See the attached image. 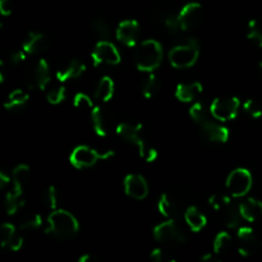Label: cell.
Listing matches in <instances>:
<instances>
[{"instance_id": "18", "label": "cell", "mask_w": 262, "mask_h": 262, "mask_svg": "<svg viewBox=\"0 0 262 262\" xmlns=\"http://www.w3.org/2000/svg\"><path fill=\"white\" fill-rule=\"evenodd\" d=\"M238 252L245 257L252 256L258 248V239L255 230L250 227H239L237 230Z\"/></svg>"}, {"instance_id": "47", "label": "cell", "mask_w": 262, "mask_h": 262, "mask_svg": "<svg viewBox=\"0 0 262 262\" xmlns=\"http://www.w3.org/2000/svg\"><path fill=\"white\" fill-rule=\"evenodd\" d=\"M199 262H222V261H220L216 256L212 255V253H207V255L202 256V257L199 260Z\"/></svg>"}, {"instance_id": "28", "label": "cell", "mask_w": 262, "mask_h": 262, "mask_svg": "<svg viewBox=\"0 0 262 262\" xmlns=\"http://www.w3.org/2000/svg\"><path fill=\"white\" fill-rule=\"evenodd\" d=\"M13 177V188L18 191H23L31 179V169L26 164H19L15 166L12 171Z\"/></svg>"}, {"instance_id": "17", "label": "cell", "mask_w": 262, "mask_h": 262, "mask_svg": "<svg viewBox=\"0 0 262 262\" xmlns=\"http://www.w3.org/2000/svg\"><path fill=\"white\" fill-rule=\"evenodd\" d=\"M84 72H86V64L79 59L74 58L63 61L56 69L55 77L59 82L64 83V82L79 78Z\"/></svg>"}, {"instance_id": "39", "label": "cell", "mask_w": 262, "mask_h": 262, "mask_svg": "<svg viewBox=\"0 0 262 262\" xmlns=\"http://www.w3.org/2000/svg\"><path fill=\"white\" fill-rule=\"evenodd\" d=\"M73 105L74 107H77L79 110H92L95 107L91 97L89 95L83 94V92H78V94L74 95Z\"/></svg>"}, {"instance_id": "16", "label": "cell", "mask_w": 262, "mask_h": 262, "mask_svg": "<svg viewBox=\"0 0 262 262\" xmlns=\"http://www.w3.org/2000/svg\"><path fill=\"white\" fill-rule=\"evenodd\" d=\"M124 192L128 197L133 200H145L148 194V184L146 179L140 174H128L123 181Z\"/></svg>"}, {"instance_id": "49", "label": "cell", "mask_w": 262, "mask_h": 262, "mask_svg": "<svg viewBox=\"0 0 262 262\" xmlns=\"http://www.w3.org/2000/svg\"><path fill=\"white\" fill-rule=\"evenodd\" d=\"M258 72H260V76L262 78V60L260 61V64H258Z\"/></svg>"}, {"instance_id": "37", "label": "cell", "mask_w": 262, "mask_h": 262, "mask_svg": "<svg viewBox=\"0 0 262 262\" xmlns=\"http://www.w3.org/2000/svg\"><path fill=\"white\" fill-rule=\"evenodd\" d=\"M242 106L246 114L250 118H252V119H258V118L262 117V106L260 105V102L256 101V100H246Z\"/></svg>"}, {"instance_id": "45", "label": "cell", "mask_w": 262, "mask_h": 262, "mask_svg": "<svg viewBox=\"0 0 262 262\" xmlns=\"http://www.w3.org/2000/svg\"><path fill=\"white\" fill-rule=\"evenodd\" d=\"M10 182H13V177L10 174H8L5 170L0 171V187L4 188V187L9 186Z\"/></svg>"}, {"instance_id": "15", "label": "cell", "mask_w": 262, "mask_h": 262, "mask_svg": "<svg viewBox=\"0 0 262 262\" xmlns=\"http://www.w3.org/2000/svg\"><path fill=\"white\" fill-rule=\"evenodd\" d=\"M140 23L136 19H125L118 25L115 30V37L123 45L132 48L137 45L138 37H140Z\"/></svg>"}, {"instance_id": "46", "label": "cell", "mask_w": 262, "mask_h": 262, "mask_svg": "<svg viewBox=\"0 0 262 262\" xmlns=\"http://www.w3.org/2000/svg\"><path fill=\"white\" fill-rule=\"evenodd\" d=\"M78 262H102L101 258L96 255H92V253H87L79 257Z\"/></svg>"}, {"instance_id": "20", "label": "cell", "mask_w": 262, "mask_h": 262, "mask_svg": "<svg viewBox=\"0 0 262 262\" xmlns=\"http://www.w3.org/2000/svg\"><path fill=\"white\" fill-rule=\"evenodd\" d=\"M0 237H2V247L10 252H17L22 248L23 238L15 230L14 225L4 223L0 228Z\"/></svg>"}, {"instance_id": "44", "label": "cell", "mask_w": 262, "mask_h": 262, "mask_svg": "<svg viewBox=\"0 0 262 262\" xmlns=\"http://www.w3.org/2000/svg\"><path fill=\"white\" fill-rule=\"evenodd\" d=\"M13 0H0V13L3 15H9L12 14L13 10V5H12Z\"/></svg>"}, {"instance_id": "14", "label": "cell", "mask_w": 262, "mask_h": 262, "mask_svg": "<svg viewBox=\"0 0 262 262\" xmlns=\"http://www.w3.org/2000/svg\"><path fill=\"white\" fill-rule=\"evenodd\" d=\"M200 136L205 142L225 143L229 140V129L214 120H206L200 125Z\"/></svg>"}, {"instance_id": "43", "label": "cell", "mask_w": 262, "mask_h": 262, "mask_svg": "<svg viewBox=\"0 0 262 262\" xmlns=\"http://www.w3.org/2000/svg\"><path fill=\"white\" fill-rule=\"evenodd\" d=\"M26 56H27V54H26V51L22 48L13 49V50H10L8 53V61L12 66H19L20 63H23L26 60Z\"/></svg>"}, {"instance_id": "38", "label": "cell", "mask_w": 262, "mask_h": 262, "mask_svg": "<svg viewBox=\"0 0 262 262\" xmlns=\"http://www.w3.org/2000/svg\"><path fill=\"white\" fill-rule=\"evenodd\" d=\"M230 204H232V200H230L229 196H225V194L214 193L209 197V205L216 211H223Z\"/></svg>"}, {"instance_id": "4", "label": "cell", "mask_w": 262, "mask_h": 262, "mask_svg": "<svg viewBox=\"0 0 262 262\" xmlns=\"http://www.w3.org/2000/svg\"><path fill=\"white\" fill-rule=\"evenodd\" d=\"M200 49L201 48L196 38H188L186 42L174 46L169 51V63L177 69L191 68L199 60Z\"/></svg>"}, {"instance_id": "1", "label": "cell", "mask_w": 262, "mask_h": 262, "mask_svg": "<svg viewBox=\"0 0 262 262\" xmlns=\"http://www.w3.org/2000/svg\"><path fill=\"white\" fill-rule=\"evenodd\" d=\"M79 230V223L72 212L63 209L51 211L46 222V234L60 241L72 239Z\"/></svg>"}, {"instance_id": "10", "label": "cell", "mask_w": 262, "mask_h": 262, "mask_svg": "<svg viewBox=\"0 0 262 262\" xmlns=\"http://www.w3.org/2000/svg\"><path fill=\"white\" fill-rule=\"evenodd\" d=\"M91 120L95 133L100 137H106L113 132V129H117L118 123L115 122V114L109 107L101 105L95 106L91 110Z\"/></svg>"}, {"instance_id": "25", "label": "cell", "mask_w": 262, "mask_h": 262, "mask_svg": "<svg viewBox=\"0 0 262 262\" xmlns=\"http://www.w3.org/2000/svg\"><path fill=\"white\" fill-rule=\"evenodd\" d=\"M115 92V83L109 76H104L100 78V81L97 82L96 87H95V99L97 101L101 102H107L109 100H112V97L114 96Z\"/></svg>"}, {"instance_id": "9", "label": "cell", "mask_w": 262, "mask_h": 262, "mask_svg": "<svg viewBox=\"0 0 262 262\" xmlns=\"http://www.w3.org/2000/svg\"><path fill=\"white\" fill-rule=\"evenodd\" d=\"M154 238L164 245H182L186 242V234L176 220H165L152 230Z\"/></svg>"}, {"instance_id": "40", "label": "cell", "mask_w": 262, "mask_h": 262, "mask_svg": "<svg viewBox=\"0 0 262 262\" xmlns=\"http://www.w3.org/2000/svg\"><path fill=\"white\" fill-rule=\"evenodd\" d=\"M151 262H177L176 257L163 248H155L150 255Z\"/></svg>"}, {"instance_id": "36", "label": "cell", "mask_w": 262, "mask_h": 262, "mask_svg": "<svg viewBox=\"0 0 262 262\" xmlns=\"http://www.w3.org/2000/svg\"><path fill=\"white\" fill-rule=\"evenodd\" d=\"M67 90L64 86H56L46 92V100L51 105H59L66 100Z\"/></svg>"}, {"instance_id": "21", "label": "cell", "mask_w": 262, "mask_h": 262, "mask_svg": "<svg viewBox=\"0 0 262 262\" xmlns=\"http://www.w3.org/2000/svg\"><path fill=\"white\" fill-rule=\"evenodd\" d=\"M204 91L201 82H182L176 89V97L181 102H194Z\"/></svg>"}, {"instance_id": "48", "label": "cell", "mask_w": 262, "mask_h": 262, "mask_svg": "<svg viewBox=\"0 0 262 262\" xmlns=\"http://www.w3.org/2000/svg\"><path fill=\"white\" fill-rule=\"evenodd\" d=\"M5 72H7V68H5V61H2L0 63V81H5Z\"/></svg>"}, {"instance_id": "24", "label": "cell", "mask_w": 262, "mask_h": 262, "mask_svg": "<svg viewBox=\"0 0 262 262\" xmlns=\"http://www.w3.org/2000/svg\"><path fill=\"white\" fill-rule=\"evenodd\" d=\"M28 100H30V95L25 90H13L5 99L4 107L9 112H19L25 109L26 105L28 104Z\"/></svg>"}, {"instance_id": "41", "label": "cell", "mask_w": 262, "mask_h": 262, "mask_svg": "<svg viewBox=\"0 0 262 262\" xmlns=\"http://www.w3.org/2000/svg\"><path fill=\"white\" fill-rule=\"evenodd\" d=\"M173 14V13L170 12V10L168 9L166 7H156L154 8L152 13H151V15H152V20L154 22L159 23V25H165V22L168 20V18L170 17V15Z\"/></svg>"}, {"instance_id": "19", "label": "cell", "mask_w": 262, "mask_h": 262, "mask_svg": "<svg viewBox=\"0 0 262 262\" xmlns=\"http://www.w3.org/2000/svg\"><path fill=\"white\" fill-rule=\"evenodd\" d=\"M50 46V41L43 33L32 32L27 33L22 42V49L26 51L27 55H38V54L45 53Z\"/></svg>"}, {"instance_id": "29", "label": "cell", "mask_w": 262, "mask_h": 262, "mask_svg": "<svg viewBox=\"0 0 262 262\" xmlns=\"http://www.w3.org/2000/svg\"><path fill=\"white\" fill-rule=\"evenodd\" d=\"M141 90H142V95L146 99H152V97H155L161 90V82L159 79V77L155 76L154 73H148L145 81L142 82Z\"/></svg>"}, {"instance_id": "22", "label": "cell", "mask_w": 262, "mask_h": 262, "mask_svg": "<svg viewBox=\"0 0 262 262\" xmlns=\"http://www.w3.org/2000/svg\"><path fill=\"white\" fill-rule=\"evenodd\" d=\"M239 210L246 222L255 223L262 219V201L260 200L246 199L239 204Z\"/></svg>"}, {"instance_id": "2", "label": "cell", "mask_w": 262, "mask_h": 262, "mask_svg": "<svg viewBox=\"0 0 262 262\" xmlns=\"http://www.w3.org/2000/svg\"><path fill=\"white\" fill-rule=\"evenodd\" d=\"M115 132L120 138L129 145L136 146L138 148L140 158L146 163H154L158 159V151L147 145L146 138L143 136V127L140 123H118Z\"/></svg>"}, {"instance_id": "33", "label": "cell", "mask_w": 262, "mask_h": 262, "mask_svg": "<svg viewBox=\"0 0 262 262\" xmlns=\"http://www.w3.org/2000/svg\"><path fill=\"white\" fill-rule=\"evenodd\" d=\"M232 243H233V239H232V235H230L229 233L228 232L217 233L216 237H215L214 239V245H212V247H214V252L216 253V255H224V253H227L228 251L230 250Z\"/></svg>"}, {"instance_id": "6", "label": "cell", "mask_w": 262, "mask_h": 262, "mask_svg": "<svg viewBox=\"0 0 262 262\" xmlns=\"http://www.w3.org/2000/svg\"><path fill=\"white\" fill-rule=\"evenodd\" d=\"M50 67L45 59H38L23 72V81L30 90H45L50 83Z\"/></svg>"}, {"instance_id": "27", "label": "cell", "mask_w": 262, "mask_h": 262, "mask_svg": "<svg viewBox=\"0 0 262 262\" xmlns=\"http://www.w3.org/2000/svg\"><path fill=\"white\" fill-rule=\"evenodd\" d=\"M222 212L223 222H224L225 227L229 229H238L241 227V222L243 220L242 214H241L239 205H228Z\"/></svg>"}, {"instance_id": "5", "label": "cell", "mask_w": 262, "mask_h": 262, "mask_svg": "<svg viewBox=\"0 0 262 262\" xmlns=\"http://www.w3.org/2000/svg\"><path fill=\"white\" fill-rule=\"evenodd\" d=\"M114 156V151H100L95 150V148L90 147V146L81 145L77 146L73 151H72L71 156H69V161L72 165L76 169H89L91 166L96 165L97 161L100 160H107V159Z\"/></svg>"}, {"instance_id": "34", "label": "cell", "mask_w": 262, "mask_h": 262, "mask_svg": "<svg viewBox=\"0 0 262 262\" xmlns=\"http://www.w3.org/2000/svg\"><path fill=\"white\" fill-rule=\"evenodd\" d=\"M247 38L258 48H262V20L251 19L247 26Z\"/></svg>"}, {"instance_id": "13", "label": "cell", "mask_w": 262, "mask_h": 262, "mask_svg": "<svg viewBox=\"0 0 262 262\" xmlns=\"http://www.w3.org/2000/svg\"><path fill=\"white\" fill-rule=\"evenodd\" d=\"M178 18L181 20L182 30L183 31L196 30L204 22V8H202V5L200 3H188V4H186L179 10Z\"/></svg>"}, {"instance_id": "23", "label": "cell", "mask_w": 262, "mask_h": 262, "mask_svg": "<svg viewBox=\"0 0 262 262\" xmlns=\"http://www.w3.org/2000/svg\"><path fill=\"white\" fill-rule=\"evenodd\" d=\"M183 217L192 232H201L207 224V217L196 206H187Z\"/></svg>"}, {"instance_id": "8", "label": "cell", "mask_w": 262, "mask_h": 262, "mask_svg": "<svg viewBox=\"0 0 262 262\" xmlns=\"http://www.w3.org/2000/svg\"><path fill=\"white\" fill-rule=\"evenodd\" d=\"M225 186H227V189L230 193V196L237 197V199L245 197L253 186L252 174L246 168L234 169L228 176Z\"/></svg>"}, {"instance_id": "3", "label": "cell", "mask_w": 262, "mask_h": 262, "mask_svg": "<svg viewBox=\"0 0 262 262\" xmlns=\"http://www.w3.org/2000/svg\"><path fill=\"white\" fill-rule=\"evenodd\" d=\"M163 56V46L159 41L145 40L136 46L133 59L138 71L154 73V71L160 67Z\"/></svg>"}, {"instance_id": "12", "label": "cell", "mask_w": 262, "mask_h": 262, "mask_svg": "<svg viewBox=\"0 0 262 262\" xmlns=\"http://www.w3.org/2000/svg\"><path fill=\"white\" fill-rule=\"evenodd\" d=\"M186 209L187 207H184L181 197L173 192H165L161 194L158 201L159 212L169 220L178 222L182 216H184Z\"/></svg>"}, {"instance_id": "32", "label": "cell", "mask_w": 262, "mask_h": 262, "mask_svg": "<svg viewBox=\"0 0 262 262\" xmlns=\"http://www.w3.org/2000/svg\"><path fill=\"white\" fill-rule=\"evenodd\" d=\"M42 225V217L37 212H30L20 219L19 229L22 232H33Z\"/></svg>"}, {"instance_id": "35", "label": "cell", "mask_w": 262, "mask_h": 262, "mask_svg": "<svg viewBox=\"0 0 262 262\" xmlns=\"http://www.w3.org/2000/svg\"><path fill=\"white\" fill-rule=\"evenodd\" d=\"M209 114L210 109L207 110V107L205 106L202 102H193L192 106L189 107V117H191V119L199 125H201L202 123L209 120Z\"/></svg>"}, {"instance_id": "11", "label": "cell", "mask_w": 262, "mask_h": 262, "mask_svg": "<svg viewBox=\"0 0 262 262\" xmlns=\"http://www.w3.org/2000/svg\"><path fill=\"white\" fill-rule=\"evenodd\" d=\"M92 63L95 67L99 66H118L122 60L119 50L117 46L109 40H99L95 45L91 54Z\"/></svg>"}, {"instance_id": "30", "label": "cell", "mask_w": 262, "mask_h": 262, "mask_svg": "<svg viewBox=\"0 0 262 262\" xmlns=\"http://www.w3.org/2000/svg\"><path fill=\"white\" fill-rule=\"evenodd\" d=\"M60 199H61L60 192H59V189L56 188L55 186L48 187V189H46V191L42 193V196H41L42 205L46 207V209L51 210V211L58 209Z\"/></svg>"}, {"instance_id": "42", "label": "cell", "mask_w": 262, "mask_h": 262, "mask_svg": "<svg viewBox=\"0 0 262 262\" xmlns=\"http://www.w3.org/2000/svg\"><path fill=\"white\" fill-rule=\"evenodd\" d=\"M164 27L166 28L169 33L171 35H177V33L182 32V25H181V20H179L178 14H171L170 17L168 18V20L165 22Z\"/></svg>"}, {"instance_id": "31", "label": "cell", "mask_w": 262, "mask_h": 262, "mask_svg": "<svg viewBox=\"0 0 262 262\" xmlns=\"http://www.w3.org/2000/svg\"><path fill=\"white\" fill-rule=\"evenodd\" d=\"M91 31L99 40H107L112 35L110 25L107 20L102 17L94 18L91 22Z\"/></svg>"}, {"instance_id": "26", "label": "cell", "mask_w": 262, "mask_h": 262, "mask_svg": "<svg viewBox=\"0 0 262 262\" xmlns=\"http://www.w3.org/2000/svg\"><path fill=\"white\" fill-rule=\"evenodd\" d=\"M26 204L25 196H23V191H18V189L13 188L5 196V210L9 215L17 214L19 210L23 209Z\"/></svg>"}, {"instance_id": "7", "label": "cell", "mask_w": 262, "mask_h": 262, "mask_svg": "<svg viewBox=\"0 0 262 262\" xmlns=\"http://www.w3.org/2000/svg\"><path fill=\"white\" fill-rule=\"evenodd\" d=\"M241 105V100L235 96L217 97L210 105V115L217 122H230L237 118Z\"/></svg>"}]
</instances>
